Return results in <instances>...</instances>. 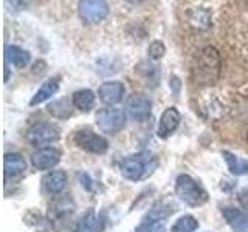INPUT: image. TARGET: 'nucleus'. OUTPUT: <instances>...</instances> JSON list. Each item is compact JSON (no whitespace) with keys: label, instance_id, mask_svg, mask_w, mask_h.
Returning a JSON list of instances; mask_svg holds the SVG:
<instances>
[{"label":"nucleus","instance_id":"f257e3e1","mask_svg":"<svg viewBox=\"0 0 248 232\" xmlns=\"http://www.w3.org/2000/svg\"><path fill=\"white\" fill-rule=\"evenodd\" d=\"M220 54L214 46H205L199 50L192 58L191 73L197 85L209 87L214 85L220 76Z\"/></svg>","mask_w":248,"mask_h":232},{"label":"nucleus","instance_id":"f03ea898","mask_svg":"<svg viewBox=\"0 0 248 232\" xmlns=\"http://www.w3.org/2000/svg\"><path fill=\"white\" fill-rule=\"evenodd\" d=\"M160 164L158 157L152 152H140L129 155L120 162L121 174L126 180L143 181L147 180Z\"/></svg>","mask_w":248,"mask_h":232},{"label":"nucleus","instance_id":"7ed1b4c3","mask_svg":"<svg viewBox=\"0 0 248 232\" xmlns=\"http://www.w3.org/2000/svg\"><path fill=\"white\" fill-rule=\"evenodd\" d=\"M175 193L183 203L191 207H200L208 201V192L191 175H178L175 181Z\"/></svg>","mask_w":248,"mask_h":232},{"label":"nucleus","instance_id":"20e7f679","mask_svg":"<svg viewBox=\"0 0 248 232\" xmlns=\"http://www.w3.org/2000/svg\"><path fill=\"white\" fill-rule=\"evenodd\" d=\"M73 141L79 149L89 152V153L103 155L108 150L107 139L104 136L95 133V131L90 129H81V130L75 131Z\"/></svg>","mask_w":248,"mask_h":232},{"label":"nucleus","instance_id":"39448f33","mask_svg":"<svg viewBox=\"0 0 248 232\" xmlns=\"http://www.w3.org/2000/svg\"><path fill=\"white\" fill-rule=\"evenodd\" d=\"M96 126L104 133H118L126 126V113L121 108H103L96 113Z\"/></svg>","mask_w":248,"mask_h":232},{"label":"nucleus","instance_id":"423d86ee","mask_svg":"<svg viewBox=\"0 0 248 232\" xmlns=\"http://www.w3.org/2000/svg\"><path fill=\"white\" fill-rule=\"evenodd\" d=\"M27 139L33 145H46L59 139V127L51 122H37L27 131Z\"/></svg>","mask_w":248,"mask_h":232},{"label":"nucleus","instance_id":"0eeeda50","mask_svg":"<svg viewBox=\"0 0 248 232\" xmlns=\"http://www.w3.org/2000/svg\"><path fill=\"white\" fill-rule=\"evenodd\" d=\"M108 14L107 0H79V15L87 23H99Z\"/></svg>","mask_w":248,"mask_h":232},{"label":"nucleus","instance_id":"6e6552de","mask_svg":"<svg viewBox=\"0 0 248 232\" xmlns=\"http://www.w3.org/2000/svg\"><path fill=\"white\" fill-rule=\"evenodd\" d=\"M126 108L130 113V116L137 121H146L151 116L152 102L151 99L141 95V93H134L126 101Z\"/></svg>","mask_w":248,"mask_h":232},{"label":"nucleus","instance_id":"1a4fd4ad","mask_svg":"<svg viewBox=\"0 0 248 232\" xmlns=\"http://www.w3.org/2000/svg\"><path fill=\"white\" fill-rule=\"evenodd\" d=\"M62 152L56 147H44L31 155V162L37 170H50L59 164Z\"/></svg>","mask_w":248,"mask_h":232},{"label":"nucleus","instance_id":"9d476101","mask_svg":"<svg viewBox=\"0 0 248 232\" xmlns=\"http://www.w3.org/2000/svg\"><path fill=\"white\" fill-rule=\"evenodd\" d=\"M124 93H126V88H124V84L120 81L104 82L98 88L99 99L107 105H115V104L121 102L124 98Z\"/></svg>","mask_w":248,"mask_h":232},{"label":"nucleus","instance_id":"9b49d317","mask_svg":"<svg viewBox=\"0 0 248 232\" xmlns=\"http://www.w3.org/2000/svg\"><path fill=\"white\" fill-rule=\"evenodd\" d=\"M27 170V161L17 152L5 153V178L6 181L20 178Z\"/></svg>","mask_w":248,"mask_h":232},{"label":"nucleus","instance_id":"f8f14e48","mask_svg":"<svg viewBox=\"0 0 248 232\" xmlns=\"http://www.w3.org/2000/svg\"><path fill=\"white\" fill-rule=\"evenodd\" d=\"M182 121L180 112L175 107H168L163 112L160 122H158V136L160 138H168L170 133H174V130L178 127V124Z\"/></svg>","mask_w":248,"mask_h":232},{"label":"nucleus","instance_id":"ddd939ff","mask_svg":"<svg viewBox=\"0 0 248 232\" xmlns=\"http://www.w3.org/2000/svg\"><path fill=\"white\" fill-rule=\"evenodd\" d=\"M222 215L232 232H248V214L236 207L222 209Z\"/></svg>","mask_w":248,"mask_h":232},{"label":"nucleus","instance_id":"4468645a","mask_svg":"<svg viewBox=\"0 0 248 232\" xmlns=\"http://www.w3.org/2000/svg\"><path fill=\"white\" fill-rule=\"evenodd\" d=\"M67 183L68 178L64 170H53V172L44 176V188L48 193H53V195L64 192V189L67 188Z\"/></svg>","mask_w":248,"mask_h":232},{"label":"nucleus","instance_id":"2eb2a0df","mask_svg":"<svg viewBox=\"0 0 248 232\" xmlns=\"http://www.w3.org/2000/svg\"><path fill=\"white\" fill-rule=\"evenodd\" d=\"M59 90V77H51V79L45 81L42 84V87L36 91V95L31 98L30 101V105H39L45 102V101H48L51 96H54Z\"/></svg>","mask_w":248,"mask_h":232},{"label":"nucleus","instance_id":"dca6fc26","mask_svg":"<svg viewBox=\"0 0 248 232\" xmlns=\"http://www.w3.org/2000/svg\"><path fill=\"white\" fill-rule=\"evenodd\" d=\"M5 58H6V60H10L14 67L25 68L30 64V60H31V54L27 50H23V48H20V46H17V45H6Z\"/></svg>","mask_w":248,"mask_h":232},{"label":"nucleus","instance_id":"f3484780","mask_svg":"<svg viewBox=\"0 0 248 232\" xmlns=\"http://www.w3.org/2000/svg\"><path fill=\"white\" fill-rule=\"evenodd\" d=\"M222 157H223L225 162H227V167H228L231 175L242 176V175H247L248 174V161L236 157L234 153H231L228 150H223L222 152Z\"/></svg>","mask_w":248,"mask_h":232},{"label":"nucleus","instance_id":"a211bd4d","mask_svg":"<svg viewBox=\"0 0 248 232\" xmlns=\"http://www.w3.org/2000/svg\"><path fill=\"white\" fill-rule=\"evenodd\" d=\"M95 93L92 90H78L73 93V107L81 112H90L95 107Z\"/></svg>","mask_w":248,"mask_h":232},{"label":"nucleus","instance_id":"6ab92c4d","mask_svg":"<svg viewBox=\"0 0 248 232\" xmlns=\"http://www.w3.org/2000/svg\"><path fill=\"white\" fill-rule=\"evenodd\" d=\"M46 110H48L51 116H54V118H58V119H68L70 116L73 115V107L67 98L53 101V102H50L48 107H46Z\"/></svg>","mask_w":248,"mask_h":232},{"label":"nucleus","instance_id":"aec40b11","mask_svg":"<svg viewBox=\"0 0 248 232\" xmlns=\"http://www.w3.org/2000/svg\"><path fill=\"white\" fill-rule=\"evenodd\" d=\"M196 229H199V221L196 220V217L182 215L180 218L172 224L170 232H194Z\"/></svg>","mask_w":248,"mask_h":232},{"label":"nucleus","instance_id":"412c9836","mask_svg":"<svg viewBox=\"0 0 248 232\" xmlns=\"http://www.w3.org/2000/svg\"><path fill=\"white\" fill-rule=\"evenodd\" d=\"M134 232H166L165 224L161 221H155V220H143V223L137 226Z\"/></svg>","mask_w":248,"mask_h":232},{"label":"nucleus","instance_id":"4be33fe9","mask_svg":"<svg viewBox=\"0 0 248 232\" xmlns=\"http://www.w3.org/2000/svg\"><path fill=\"white\" fill-rule=\"evenodd\" d=\"M165 53H166V46L161 41H154L149 45V48H147V56H149L152 60L161 59L163 56H165Z\"/></svg>","mask_w":248,"mask_h":232},{"label":"nucleus","instance_id":"5701e85b","mask_svg":"<svg viewBox=\"0 0 248 232\" xmlns=\"http://www.w3.org/2000/svg\"><path fill=\"white\" fill-rule=\"evenodd\" d=\"M95 224H96L95 215H93V212H89V214H85V217L81 220V223L78 224L76 232H93Z\"/></svg>","mask_w":248,"mask_h":232},{"label":"nucleus","instance_id":"b1692460","mask_svg":"<svg viewBox=\"0 0 248 232\" xmlns=\"http://www.w3.org/2000/svg\"><path fill=\"white\" fill-rule=\"evenodd\" d=\"M28 5L30 0H5V6L11 13H20L23 10H27Z\"/></svg>","mask_w":248,"mask_h":232},{"label":"nucleus","instance_id":"393cba45","mask_svg":"<svg viewBox=\"0 0 248 232\" xmlns=\"http://www.w3.org/2000/svg\"><path fill=\"white\" fill-rule=\"evenodd\" d=\"M239 201H240V204H242L244 207L248 209V186H247L245 189L240 190V193H239Z\"/></svg>","mask_w":248,"mask_h":232},{"label":"nucleus","instance_id":"a878e982","mask_svg":"<svg viewBox=\"0 0 248 232\" xmlns=\"http://www.w3.org/2000/svg\"><path fill=\"white\" fill-rule=\"evenodd\" d=\"M126 2H129V3H134V5H137V3H141V2H144V0H126Z\"/></svg>","mask_w":248,"mask_h":232},{"label":"nucleus","instance_id":"bb28decb","mask_svg":"<svg viewBox=\"0 0 248 232\" xmlns=\"http://www.w3.org/2000/svg\"><path fill=\"white\" fill-rule=\"evenodd\" d=\"M247 143H248V133H247Z\"/></svg>","mask_w":248,"mask_h":232}]
</instances>
